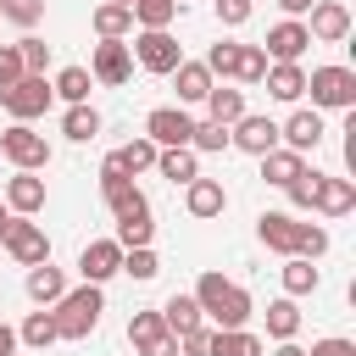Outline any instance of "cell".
I'll return each mask as SVG.
<instances>
[{
    "label": "cell",
    "mask_w": 356,
    "mask_h": 356,
    "mask_svg": "<svg viewBox=\"0 0 356 356\" xmlns=\"http://www.w3.org/2000/svg\"><path fill=\"white\" fill-rule=\"evenodd\" d=\"M323 111H295L289 122H278V145L284 150H295V156H306V150H317L323 145Z\"/></svg>",
    "instance_id": "e0dca14e"
},
{
    "label": "cell",
    "mask_w": 356,
    "mask_h": 356,
    "mask_svg": "<svg viewBox=\"0 0 356 356\" xmlns=\"http://www.w3.org/2000/svg\"><path fill=\"white\" fill-rule=\"evenodd\" d=\"M61 334H56V317H50V306H39V312H28L22 317V328H17V345H33V350H50Z\"/></svg>",
    "instance_id": "4dcf8cb0"
},
{
    "label": "cell",
    "mask_w": 356,
    "mask_h": 356,
    "mask_svg": "<svg viewBox=\"0 0 356 356\" xmlns=\"http://www.w3.org/2000/svg\"><path fill=\"white\" fill-rule=\"evenodd\" d=\"M17 78H28V72H22V56H17V44H0V89H11Z\"/></svg>",
    "instance_id": "7dc6e473"
},
{
    "label": "cell",
    "mask_w": 356,
    "mask_h": 356,
    "mask_svg": "<svg viewBox=\"0 0 356 356\" xmlns=\"http://www.w3.org/2000/svg\"><path fill=\"white\" fill-rule=\"evenodd\" d=\"M306 44H312L306 22L284 17V22H273V28H267V39H261V56H267V61H300V56H306Z\"/></svg>",
    "instance_id": "9a60e30c"
},
{
    "label": "cell",
    "mask_w": 356,
    "mask_h": 356,
    "mask_svg": "<svg viewBox=\"0 0 356 356\" xmlns=\"http://www.w3.org/2000/svg\"><path fill=\"white\" fill-rule=\"evenodd\" d=\"M17 56H22V72H39V78H44V67H50V44H44V39L22 33V39H17Z\"/></svg>",
    "instance_id": "b9f144b4"
},
{
    "label": "cell",
    "mask_w": 356,
    "mask_h": 356,
    "mask_svg": "<svg viewBox=\"0 0 356 356\" xmlns=\"http://www.w3.org/2000/svg\"><path fill=\"white\" fill-rule=\"evenodd\" d=\"M6 211H11V217L44 211V178H39V172H11V178H6Z\"/></svg>",
    "instance_id": "d6986e66"
},
{
    "label": "cell",
    "mask_w": 356,
    "mask_h": 356,
    "mask_svg": "<svg viewBox=\"0 0 356 356\" xmlns=\"http://www.w3.org/2000/svg\"><path fill=\"white\" fill-rule=\"evenodd\" d=\"M89 78L106 83V89H122V83L134 78V50H128V39H100V44H95V61H89Z\"/></svg>",
    "instance_id": "30bf717a"
},
{
    "label": "cell",
    "mask_w": 356,
    "mask_h": 356,
    "mask_svg": "<svg viewBox=\"0 0 356 356\" xmlns=\"http://www.w3.org/2000/svg\"><path fill=\"white\" fill-rule=\"evenodd\" d=\"M228 78H234V83H261V78H267V56H261V44H239Z\"/></svg>",
    "instance_id": "8d00e7d4"
},
{
    "label": "cell",
    "mask_w": 356,
    "mask_h": 356,
    "mask_svg": "<svg viewBox=\"0 0 356 356\" xmlns=\"http://www.w3.org/2000/svg\"><path fill=\"white\" fill-rule=\"evenodd\" d=\"M156 172L167 184H195L200 178V156L195 150H156Z\"/></svg>",
    "instance_id": "83f0119b"
},
{
    "label": "cell",
    "mask_w": 356,
    "mask_h": 356,
    "mask_svg": "<svg viewBox=\"0 0 356 356\" xmlns=\"http://www.w3.org/2000/svg\"><path fill=\"white\" fill-rule=\"evenodd\" d=\"M189 134H195V117L184 106H156L145 117V139L156 150H189Z\"/></svg>",
    "instance_id": "ba28073f"
},
{
    "label": "cell",
    "mask_w": 356,
    "mask_h": 356,
    "mask_svg": "<svg viewBox=\"0 0 356 356\" xmlns=\"http://www.w3.org/2000/svg\"><path fill=\"white\" fill-rule=\"evenodd\" d=\"M306 17H312V22H306L312 44H339V39H350V6H345V0H317Z\"/></svg>",
    "instance_id": "4fadbf2b"
},
{
    "label": "cell",
    "mask_w": 356,
    "mask_h": 356,
    "mask_svg": "<svg viewBox=\"0 0 356 356\" xmlns=\"http://www.w3.org/2000/svg\"><path fill=\"white\" fill-rule=\"evenodd\" d=\"M211 356H267V339L250 328H211Z\"/></svg>",
    "instance_id": "484cf974"
},
{
    "label": "cell",
    "mask_w": 356,
    "mask_h": 356,
    "mask_svg": "<svg viewBox=\"0 0 356 356\" xmlns=\"http://www.w3.org/2000/svg\"><path fill=\"white\" fill-rule=\"evenodd\" d=\"M78 273H83V284H100V289H106V278L122 273V245H117V239H89V245L78 250Z\"/></svg>",
    "instance_id": "5bb4252c"
},
{
    "label": "cell",
    "mask_w": 356,
    "mask_h": 356,
    "mask_svg": "<svg viewBox=\"0 0 356 356\" xmlns=\"http://www.w3.org/2000/svg\"><path fill=\"white\" fill-rule=\"evenodd\" d=\"M0 356H17V328L0 323Z\"/></svg>",
    "instance_id": "681fc988"
},
{
    "label": "cell",
    "mask_w": 356,
    "mask_h": 356,
    "mask_svg": "<svg viewBox=\"0 0 356 356\" xmlns=\"http://www.w3.org/2000/svg\"><path fill=\"white\" fill-rule=\"evenodd\" d=\"M178 6H184V0H134L128 11H134V28H172Z\"/></svg>",
    "instance_id": "d590c367"
},
{
    "label": "cell",
    "mask_w": 356,
    "mask_h": 356,
    "mask_svg": "<svg viewBox=\"0 0 356 356\" xmlns=\"http://www.w3.org/2000/svg\"><path fill=\"white\" fill-rule=\"evenodd\" d=\"M50 100H56V89H50V78H39V72L17 78L11 89H0V111H6L11 122H33V117H44Z\"/></svg>",
    "instance_id": "52a82bcc"
},
{
    "label": "cell",
    "mask_w": 356,
    "mask_h": 356,
    "mask_svg": "<svg viewBox=\"0 0 356 356\" xmlns=\"http://www.w3.org/2000/svg\"><path fill=\"white\" fill-rule=\"evenodd\" d=\"M306 95H312V111H356V72L350 67H312Z\"/></svg>",
    "instance_id": "277c9868"
},
{
    "label": "cell",
    "mask_w": 356,
    "mask_h": 356,
    "mask_svg": "<svg viewBox=\"0 0 356 356\" xmlns=\"http://www.w3.org/2000/svg\"><path fill=\"white\" fill-rule=\"evenodd\" d=\"M184 211H189L195 222L222 217V211H228V189H222V178H195V184H184Z\"/></svg>",
    "instance_id": "2e32d148"
},
{
    "label": "cell",
    "mask_w": 356,
    "mask_h": 356,
    "mask_svg": "<svg viewBox=\"0 0 356 356\" xmlns=\"http://www.w3.org/2000/svg\"><path fill=\"white\" fill-rule=\"evenodd\" d=\"M228 150H245V156H267V150H278V122L273 117H256V111H245L234 128H228Z\"/></svg>",
    "instance_id": "8fae6325"
},
{
    "label": "cell",
    "mask_w": 356,
    "mask_h": 356,
    "mask_svg": "<svg viewBox=\"0 0 356 356\" xmlns=\"http://www.w3.org/2000/svg\"><path fill=\"white\" fill-rule=\"evenodd\" d=\"M0 156L17 167V172H44L50 167V139L33 134V122H11L0 134Z\"/></svg>",
    "instance_id": "8992f818"
},
{
    "label": "cell",
    "mask_w": 356,
    "mask_h": 356,
    "mask_svg": "<svg viewBox=\"0 0 356 356\" xmlns=\"http://www.w3.org/2000/svg\"><path fill=\"white\" fill-rule=\"evenodd\" d=\"M0 245H6V256H11L17 267H39V261H50V239H44V228L28 222V217H11V228L0 234Z\"/></svg>",
    "instance_id": "9c48e42d"
},
{
    "label": "cell",
    "mask_w": 356,
    "mask_h": 356,
    "mask_svg": "<svg viewBox=\"0 0 356 356\" xmlns=\"http://www.w3.org/2000/svg\"><path fill=\"white\" fill-rule=\"evenodd\" d=\"M211 6H217V22L222 28H245L250 11H256V0H211Z\"/></svg>",
    "instance_id": "ee69618b"
},
{
    "label": "cell",
    "mask_w": 356,
    "mask_h": 356,
    "mask_svg": "<svg viewBox=\"0 0 356 356\" xmlns=\"http://www.w3.org/2000/svg\"><path fill=\"white\" fill-rule=\"evenodd\" d=\"M267 95L273 100H284V106H295L300 95H306V67L300 61H267Z\"/></svg>",
    "instance_id": "44dd1931"
},
{
    "label": "cell",
    "mask_w": 356,
    "mask_h": 356,
    "mask_svg": "<svg viewBox=\"0 0 356 356\" xmlns=\"http://www.w3.org/2000/svg\"><path fill=\"white\" fill-rule=\"evenodd\" d=\"M61 134L72 139V145H89L95 134H100V111L83 100V106H67V117H61Z\"/></svg>",
    "instance_id": "d6a6232c"
},
{
    "label": "cell",
    "mask_w": 356,
    "mask_h": 356,
    "mask_svg": "<svg viewBox=\"0 0 356 356\" xmlns=\"http://www.w3.org/2000/svg\"><path fill=\"white\" fill-rule=\"evenodd\" d=\"M295 256H300V261L328 256V228H323V222H300V228H295Z\"/></svg>",
    "instance_id": "f35d334b"
},
{
    "label": "cell",
    "mask_w": 356,
    "mask_h": 356,
    "mask_svg": "<svg viewBox=\"0 0 356 356\" xmlns=\"http://www.w3.org/2000/svg\"><path fill=\"white\" fill-rule=\"evenodd\" d=\"M89 28H95L100 39H128V33H134V11H128V6H95Z\"/></svg>",
    "instance_id": "1f68e13d"
},
{
    "label": "cell",
    "mask_w": 356,
    "mask_h": 356,
    "mask_svg": "<svg viewBox=\"0 0 356 356\" xmlns=\"http://www.w3.org/2000/svg\"><path fill=\"white\" fill-rule=\"evenodd\" d=\"M156 312H161V328H167V334H172V339H178V334H189V328H200V323H206V317H200V306H195V295H167V300H161V306H156Z\"/></svg>",
    "instance_id": "d4e9b609"
},
{
    "label": "cell",
    "mask_w": 356,
    "mask_h": 356,
    "mask_svg": "<svg viewBox=\"0 0 356 356\" xmlns=\"http://www.w3.org/2000/svg\"><path fill=\"white\" fill-rule=\"evenodd\" d=\"M106 6H134V0H106Z\"/></svg>",
    "instance_id": "f5cc1de1"
},
{
    "label": "cell",
    "mask_w": 356,
    "mask_h": 356,
    "mask_svg": "<svg viewBox=\"0 0 356 356\" xmlns=\"http://www.w3.org/2000/svg\"><path fill=\"white\" fill-rule=\"evenodd\" d=\"M295 228H300L295 211H261V217H256V239H261L273 256H284V261L295 256Z\"/></svg>",
    "instance_id": "ac0fdd59"
},
{
    "label": "cell",
    "mask_w": 356,
    "mask_h": 356,
    "mask_svg": "<svg viewBox=\"0 0 356 356\" xmlns=\"http://www.w3.org/2000/svg\"><path fill=\"white\" fill-rule=\"evenodd\" d=\"M178 356H211V328L200 323V328H189V334H178Z\"/></svg>",
    "instance_id": "f6af8a7d"
},
{
    "label": "cell",
    "mask_w": 356,
    "mask_h": 356,
    "mask_svg": "<svg viewBox=\"0 0 356 356\" xmlns=\"http://www.w3.org/2000/svg\"><path fill=\"white\" fill-rule=\"evenodd\" d=\"M278 278H284V295H289V300H300V295H317V284H323L317 261H300V256H289Z\"/></svg>",
    "instance_id": "f1b7e54d"
},
{
    "label": "cell",
    "mask_w": 356,
    "mask_h": 356,
    "mask_svg": "<svg viewBox=\"0 0 356 356\" xmlns=\"http://www.w3.org/2000/svg\"><path fill=\"white\" fill-rule=\"evenodd\" d=\"M312 211H323V217H345V211H356V184L323 172V178H317V200H312Z\"/></svg>",
    "instance_id": "7402d4cb"
},
{
    "label": "cell",
    "mask_w": 356,
    "mask_h": 356,
    "mask_svg": "<svg viewBox=\"0 0 356 356\" xmlns=\"http://www.w3.org/2000/svg\"><path fill=\"white\" fill-rule=\"evenodd\" d=\"M100 195H106V206H111V217H117V245L122 250H139V245H150L156 239V217H150V200H145V189L117 167V156H106L100 161Z\"/></svg>",
    "instance_id": "6da1fadb"
},
{
    "label": "cell",
    "mask_w": 356,
    "mask_h": 356,
    "mask_svg": "<svg viewBox=\"0 0 356 356\" xmlns=\"http://www.w3.org/2000/svg\"><path fill=\"white\" fill-rule=\"evenodd\" d=\"M200 106H206V117H211V122L234 128V122L245 117V89H234V83H211V95H206Z\"/></svg>",
    "instance_id": "cb8c5ba5"
},
{
    "label": "cell",
    "mask_w": 356,
    "mask_h": 356,
    "mask_svg": "<svg viewBox=\"0 0 356 356\" xmlns=\"http://www.w3.org/2000/svg\"><path fill=\"white\" fill-rule=\"evenodd\" d=\"M111 156H117V167H122L128 178H139V172H150V167H156V145H150L145 134H134V139H128L122 150H111Z\"/></svg>",
    "instance_id": "836d02e7"
},
{
    "label": "cell",
    "mask_w": 356,
    "mask_h": 356,
    "mask_svg": "<svg viewBox=\"0 0 356 356\" xmlns=\"http://www.w3.org/2000/svg\"><path fill=\"white\" fill-rule=\"evenodd\" d=\"M50 89H56L67 106H83V100H89V89H95V78H89V67H61Z\"/></svg>",
    "instance_id": "e575fe53"
},
{
    "label": "cell",
    "mask_w": 356,
    "mask_h": 356,
    "mask_svg": "<svg viewBox=\"0 0 356 356\" xmlns=\"http://www.w3.org/2000/svg\"><path fill=\"white\" fill-rule=\"evenodd\" d=\"M167 78H172V89H178V106H200V100L211 95V83H217V78L206 72V61H178Z\"/></svg>",
    "instance_id": "ffe728a7"
},
{
    "label": "cell",
    "mask_w": 356,
    "mask_h": 356,
    "mask_svg": "<svg viewBox=\"0 0 356 356\" xmlns=\"http://www.w3.org/2000/svg\"><path fill=\"white\" fill-rule=\"evenodd\" d=\"M189 150H195V156H200V150H206V156L228 150V128H222V122H211V117H200V122H195V134H189Z\"/></svg>",
    "instance_id": "74e56055"
},
{
    "label": "cell",
    "mask_w": 356,
    "mask_h": 356,
    "mask_svg": "<svg viewBox=\"0 0 356 356\" xmlns=\"http://www.w3.org/2000/svg\"><path fill=\"white\" fill-rule=\"evenodd\" d=\"M0 17L17 28H39L44 22V0H0Z\"/></svg>",
    "instance_id": "60d3db41"
},
{
    "label": "cell",
    "mask_w": 356,
    "mask_h": 356,
    "mask_svg": "<svg viewBox=\"0 0 356 356\" xmlns=\"http://www.w3.org/2000/svg\"><path fill=\"white\" fill-rule=\"evenodd\" d=\"M312 6H317V0H278V11H284V17H295V22H300Z\"/></svg>",
    "instance_id": "c3c4849f"
},
{
    "label": "cell",
    "mask_w": 356,
    "mask_h": 356,
    "mask_svg": "<svg viewBox=\"0 0 356 356\" xmlns=\"http://www.w3.org/2000/svg\"><path fill=\"white\" fill-rule=\"evenodd\" d=\"M22 289H28V300H33V306H56V300L67 295V273H61V267H50V261H39V267H28Z\"/></svg>",
    "instance_id": "603a6c76"
},
{
    "label": "cell",
    "mask_w": 356,
    "mask_h": 356,
    "mask_svg": "<svg viewBox=\"0 0 356 356\" xmlns=\"http://www.w3.org/2000/svg\"><path fill=\"white\" fill-rule=\"evenodd\" d=\"M128 50H134V67H145V72H156V78H167V72L184 61V44L172 39V28H139Z\"/></svg>",
    "instance_id": "5b68a950"
},
{
    "label": "cell",
    "mask_w": 356,
    "mask_h": 356,
    "mask_svg": "<svg viewBox=\"0 0 356 356\" xmlns=\"http://www.w3.org/2000/svg\"><path fill=\"white\" fill-rule=\"evenodd\" d=\"M100 312H106V289H100V284H78V289H67V295L50 306L61 339H89V334L100 328Z\"/></svg>",
    "instance_id": "3957f363"
},
{
    "label": "cell",
    "mask_w": 356,
    "mask_h": 356,
    "mask_svg": "<svg viewBox=\"0 0 356 356\" xmlns=\"http://www.w3.org/2000/svg\"><path fill=\"white\" fill-rule=\"evenodd\" d=\"M317 178H323V172H317V167H306V172H300V178H295V184L284 189L295 211H312V200H317Z\"/></svg>",
    "instance_id": "7bdbcfd3"
},
{
    "label": "cell",
    "mask_w": 356,
    "mask_h": 356,
    "mask_svg": "<svg viewBox=\"0 0 356 356\" xmlns=\"http://www.w3.org/2000/svg\"><path fill=\"white\" fill-rule=\"evenodd\" d=\"M195 306H200V317H206V328H245L250 323V312H256V300H250V289L245 284H234V278H222V273H200L195 278Z\"/></svg>",
    "instance_id": "7a4b0ae2"
},
{
    "label": "cell",
    "mask_w": 356,
    "mask_h": 356,
    "mask_svg": "<svg viewBox=\"0 0 356 356\" xmlns=\"http://www.w3.org/2000/svg\"><path fill=\"white\" fill-rule=\"evenodd\" d=\"M300 172H306V156H295V150H284V145L261 156V178H267L273 189H289V184H295Z\"/></svg>",
    "instance_id": "4316f807"
},
{
    "label": "cell",
    "mask_w": 356,
    "mask_h": 356,
    "mask_svg": "<svg viewBox=\"0 0 356 356\" xmlns=\"http://www.w3.org/2000/svg\"><path fill=\"white\" fill-rule=\"evenodd\" d=\"M295 334H300V306H295L289 295L267 300V339L278 345V339H295Z\"/></svg>",
    "instance_id": "f546056e"
},
{
    "label": "cell",
    "mask_w": 356,
    "mask_h": 356,
    "mask_svg": "<svg viewBox=\"0 0 356 356\" xmlns=\"http://www.w3.org/2000/svg\"><path fill=\"white\" fill-rule=\"evenodd\" d=\"M273 356H306V345H295V339H278V345H273Z\"/></svg>",
    "instance_id": "f907efd6"
},
{
    "label": "cell",
    "mask_w": 356,
    "mask_h": 356,
    "mask_svg": "<svg viewBox=\"0 0 356 356\" xmlns=\"http://www.w3.org/2000/svg\"><path fill=\"white\" fill-rule=\"evenodd\" d=\"M6 228H11V211H6V200H0V234H6Z\"/></svg>",
    "instance_id": "816d5d0a"
},
{
    "label": "cell",
    "mask_w": 356,
    "mask_h": 356,
    "mask_svg": "<svg viewBox=\"0 0 356 356\" xmlns=\"http://www.w3.org/2000/svg\"><path fill=\"white\" fill-rule=\"evenodd\" d=\"M122 273H128L134 284H150V278L161 273V256H156L150 245H139V250H122Z\"/></svg>",
    "instance_id": "ab89813d"
},
{
    "label": "cell",
    "mask_w": 356,
    "mask_h": 356,
    "mask_svg": "<svg viewBox=\"0 0 356 356\" xmlns=\"http://www.w3.org/2000/svg\"><path fill=\"white\" fill-rule=\"evenodd\" d=\"M306 356H356V339H345V334H323V339H312Z\"/></svg>",
    "instance_id": "bcb514c9"
},
{
    "label": "cell",
    "mask_w": 356,
    "mask_h": 356,
    "mask_svg": "<svg viewBox=\"0 0 356 356\" xmlns=\"http://www.w3.org/2000/svg\"><path fill=\"white\" fill-rule=\"evenodd\" d=\"M128 345H134V356H178V339L161 328V312H134L128 317Z\"/></svg>",
    "instance_id": "7c38bea8"
}]
</instances>
